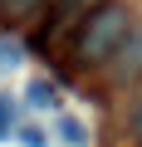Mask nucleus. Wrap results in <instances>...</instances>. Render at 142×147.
Wrapping results in <instances>:
<instances>
[{
	"mask_svg": "<svg viewBox=\"0 0 142 147\" xmlns=\"http://www.w3.org/2000/svg\"><path fill=\"white\" fill-rule=\"evenodd\" d=\"M127 10L122 5H103V10H93L88 20H83V30L74 34V54H79V64H103V59H113V49L127 39Z\"/></svg>",
	"mask_w": 142,
	"mask_h": 147,
	"instance_id": "1",
	"label": "nucleus"
},
{
	"mask_svg": "<svg viewBox=\"0 0 142 147\" xmlns=\"http://www.w3.org/2000/svg\"><path fill=\"white\" fill-rule=\"evenodd\" d=\"M103 5H108V0H54L49 15H44V25H39V34H34V44L49 49V44H59L64 34H79L83 20H88L93 10H103Z\"/></svg>",
	"mask_w": 142,
	"mask_h": 147,
	"instance_id": "2",
	"label": "nucleus"
},
{
	"mask_svg": "<svg viewBox=\"0 0 142 147\" xmlns=\"http://www.w3.org/2000/svg\"><path fill=\"white\" fill-rule=\"evenodd\" d=\"M108 64H113V79H118V84L137 79V74H142V30H137V34L127 30V39L113 49V59H108Z\"/></svg>",
	"mask_w": 142,
	"mask_h": 147,
	"instance_id": "3",
	"label": "nucleus"
},
{
	"mask_svg": "<svg viewBox=\"0 0 142 147\" xmlns=\"http://www.w3.org/2000/svg\"><path fill=\"white\" fill-rule=\"evenodd\" d=\"M59 137H64L69 147H88V127H83L79 118H69V113L59 118Z\"/></svg>",
	"mask_w": 142,
	"mask_h": 147,
	"instance_id": "4",
	"label": "nucleus"
},
{
	"mask_svg": "<svg viewBox=\"0 0 142 147\" xmlns=\"http://www.w3.org/2000/svg\"><path fill=\"white\" fill-rule=\"evenodd\" d=\"M39 5H44V0H0V15H5V20H30Z\"/></svg>",
	"mask_w": 142,
	"mask_h": 147,
	"instance_id": "5",
	"label": "nucleus"
},
{
	"mask_svg": "<svg viewBox=\"0 0 142 147\" xmlns=\"http://www.w3.org/2000/svg\"><path fill=\"white\" fill-rule=\"evenodd\" d=\"M20 64V49L15 44H5V39H0V69H15Z\"/></svg>",
	"mask_w": 142,
	"mask_h": 147,
	"instance_id": "6",
	"label": "nucleus"
},
{
	"mask_svg": "<svg viewBox=\"0 0 142 147\" xmlns=\"http://www.w3.org/2000/svg\"><path fill=\"white\" fill-rule=\"evenodd\" d=\"M10 123H15V108H10V98H0V137L10 132Z\"/></svg>",
	"mask_w": 142,
	"mask_h": 147,
	"instance_id": "7",
	"label": "nucleus"
},
{
	"mask_svg": "<svg viewBox=\"0 0 142 147\" xmlns=\"http://www.w3.org/2000/svg\"><path fill=\"white\" fill-rule=\"evenodd\" d=\"M20 147H44V132H39V127H25V132H20Z\"/></svg>",
	"mask_w": 142,
	"mask_h": 147,
	"instance_id": "8",
	"label": "nucleus"
},
{
	"mask_svg": "<svg viewBox=\"0 0 142 147\" xmlns=\"http://www.w3.org/2000/svg\"><path fill=\"white\" fill-rule=\"evenodd\" d=\"M30 98H34V103H44V108H49V98H54V88H49V84H34V88H30Z\"/></svg>",
	"mask_w": 142,
	"mask_h": 147,
	"instance_id": "9",
	"label": "nucleus"
},
{
	"mask_svg": "<svg viewBox=\"0 0 142 147\" xmlns=\"http://www.w3.org/2000/svg\"><path fill=\"white\" fill-rule=\"evenodd\" d=\"M132 137L142 142V103H137V113H132Z\"/></svg>",
	"mask_w": 142,
	"mask_h": 147,
	"instance_id": "10",
	"label": "nucleus"
}]
</instances>
